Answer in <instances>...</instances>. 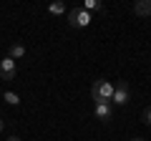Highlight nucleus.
Returning <instances> with one entry per match:
<instances>
[{
	"label": "nucleus",
	"instance_id": "4",
	"mask_svg": "<svg viewBox=\"0 0 151 141\" xmlns=\"http://www.w3.org/2000/svg\"><path fill=\"white\" fill-rule=\"evenodd\" d=\"M15 76H18V65H15V60H13L10 55H5V58L0 60V78H3V81H13Z\"/></svg>",
	"mask_w": 151,
	"mask_h": 141
},
{
	"label": "nucleus",
	"instance_id": "13",
	"mask_svg": "<svg viewBox=\"0 0 151 141\" xmlns=\"http://www.w3.org/2000/svg\"><path fill=\"white\" fill-rule=\"evenodd\" d=\"M8 141H20V139H18V136H10V139H8Z\"/></svg>",
	"mask_w": 151,
	"mask_h": 141
},
{
	"label": "nucleus",
	"instance_id": "2",
	"mask_svg": "<svg viewBox=\"0 0 151 141\" xmlns=\"http://www.w3.org/2000/svg\"><path fill=\"white\" fill-rule=\"evenodd\" d=\"M65 18H68V25L70 28H88V25H91V13H86L81 5L70 8V10L65 13Z\"/></svg>",
	"mask_w": 151,
	"mask_h": 141
},
{
	"label": "nucleus",
	"instance_id": "3",
	"mask_svg": "<svg viewBox=\"0 0 151 141\" xmlns=\"http://www.w3.org/2000/svg\"><path fill=\"white\" fill-rule=\"evenodd\" d=\"M129 101H131V91H129V86H126V81L113 83V96H111V103H116V106H126Z\"/></svg>",
	"mask_w": 151,
	"mask_h": 141
},
{
	"label": "nucleus",
	"instance_id": "12",
	"mask_svg": "<svg viewBox=\"0 0 151 141\" xmlns=\"http://www.w3.org/2000/svg\"><path fill=\"white\" fill-rule=\"evenodd\" d=\"M3 129H5V121H3V119H0V134H3Z\"/></svg>",
	"mask_w": 151,
	"mask_h": 141
},
{
	"label": "nucleus",
	"instance_id": "8",
	"mask_svg": "<svg viewBox=\"0 0 151 141\" xmlns=\"http://www.w3.org/2000/svg\"><path fill=\"white\" fill-rule=\"evenodd\" d=\"M23 55H25V45L13 43V45H10V58H13V60H18V58H23Z\"/></svg>",
	"mask_w": 151,
	"mask_h": 141
},
{
	"label": "nucleus",
	"instance_id": "5",
	"mask_svg": "<svg viewBox=\"0 0 151 141\" xmlns=\"http://www.w3.org/2000/svg\"><path fill=\"white\" fill-rule=\"evenodd\" d=\"M93 116H96L98 121H103V124H108L113 116V106L111 101H103V103H96V109H93Z\"/></svg>",
	"mask_w": 151,
	"mask_h": 141
},
{
	"label": "nucleus",
	"instance_id": "9",
	"mask_svg": "<svg viewBox=\"0 0 151 141\" xmlns=\"http://www.w3.org/2000/svg\"><path fill=\"white\" fill-rule=\"evenodd\" d=\"M3 101L10 103V106H20V96H18V93H13V91H5V93H3Z\"/></svg>",
	"mask_w": 151,
	"mask_h": 141
},
{
	"label": "nucleus",
	"instance_id": "1",
	"mask_svg": "<svg viewBox=\"0 0 151 141\" xmlns=\"http://www.w3.org/2000/svg\"><path fill=\"white\" fill-rule=\"evenodd\" d=\"M111 96H113V83L106 81V78H98V81L91 86V98H93L96 103L111 101Z\"/></svg>",
	"mask_w": 151,
	"mask_h": 141
},
{
	"label": "nucleus",
	"instance_id": "11",
	"mask_svg": "<svg viewBox=\"0 0 151 141\" xmlns=\"http://www.w3.org/2000/svg\"><path fill=\"white\" fill-rule=\"evenodd\" d=\"M141 121H144V124H149V126H151V103H149V106H146L144 111H141Z\"/></svg>",
	"mask_w": 151,
	"mask_h": 141
},
{
	"label": "nucleus",
	"instance_id": "6",
	"mask_svg": "<svg viewBox=\"0 0 151 141\" xmlns=\"http://www.w3.org/2000/svg\"><path fill=\"white\" fill-rule=\"evenodd\" d=\"M134 13L139 18H149L151 15V0H136L134 3Z\"/></svg>",
	"mask_w": 151,
	"mask_h": 141
},
{
	"label": "nucleus",
	"instance_id": "10",
	"mask_svg": "<svg viewBox=\"0 0 151 141\" xmlns=\"http://www.w3.org/2000/svg\"><path fill=\"white\" fill-rule=\"evenodd\" d=\"M48 13H50V15H63V13H65V5H63V3H50V5H48Z\"/></svg>",
	"mask_w": 151,
	"mask_h": 141
},
{
	"label": "nucleus",
	"instance_id": "14",
	"mask_svg": "<svg viewBox=\"0 0 151 141\" xmlns=\"http://www.w3.org/2000/svg\"><path fill=\"white\" fill-rule=\"evenodd\" d=\"M131 141H146V139H141V136H136V139H131Z\"/></svg>",
	"mask_w": 151,
	"mask_h": 141
},
{
	"label": "nucleus",
	"instance_id": "7",
	"mask_svg": "<svg viewBox=\"0 0 151 141\" xmlns=\"http://www.w3.org/2000/svg\"><path fill=\"white\" fill-rule=\"evenodd\" d=\"M81 8H83L86 13H101V10H103V5L98 3V0H86V3H83Z\"/></svg>",
	"mask_w": 151,
	"mask_h": 141
}]
</instances>
